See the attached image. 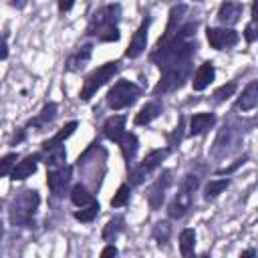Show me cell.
I'll use <instances>...</instances> for the list:
<instances>
[{
  "instance_id": "cell-20",
  "label": "cell",
  "mask_w": 258,
  "mask_h": 258,
  "mask_svg": "<svg viewBox=\"0 0 258 258\" xmlns=\"http://www.w3.org/2000/svg\"><path fill=\"white\" fill-rule=\"evenodd\" d=\"M137 147H139V139H137V135L125 131V135L119 139V149H121L123 159L127 161V167H129V163L135 159V155H137Z\"/></svg>"
},
{
  "instance_id": "cell-11",
  "label": "cell",
  "mask_w": 258,
  "mask_h": 258,
  "mask_svg": "<svg viewBox=\"0 0 258 258\" xmlns=\"http://www.w3.org/2000/svg\"><path fill=\"white\" fill-rule=\"evenodd\" d=\"M191 202H194V189H189V187H185V185L179 183L177 194L173 196V200H171L169 206H167V214H169V218H173V220L183 218V216L189 212Z\"/></svg>"
},
{
  "instance_id": "cell-24",
  "label": "cell",
  "mask_w": 258,
  "mask_h": 258,
  "mask_svg": "<svg viewBox=\"0 0 258 258\" xmlns=\"http://www.w3.org/2000/svg\"><path fill=\"white\" fill-rule=\"evenodd\" d=\"M123 226H125L123 216H113V218L105 224V228H103V240L109 242V244H113V242L117 240V236L123 232Z\"/></svg>"
},
{
  "instance_id": "cell-30",
  "label": "cell",
  "mask_w": 258,
  "mask_h": 258,
  "mask_svg": "<svg viewBox=\"0 0 258 258\" xmlns=\"http://www.w3.org/2000/svg\"><path fill=\"white\" fill-rule=\"evenodd\" d=\"M129 196H131V183H121L115 191V196L111 198V208H123L129 204Z\"/></svg>"
},
{
  "instance_id": "cell-3",
  "label": "cell",
  "mask_w": 258,
  "mask_h": 258,
  "mask_svg": "<svg viewBox=\"0 0 258 258\" xmlns=\"http://www.w3.org/2000/svg\"><path fill=\"white\" fill-rule=\"evenodd\" d=\"M119 71V60H111V62H105L101 67H97L85 81H83V87H81V93H79V99L81 101H89L107 81H111Z\"/></svg>"
},
{
  "instance_id": "cell-33",
  "label": "cell",
  "mask_w": 258,
  "mask_h": 258,
  "mask_svg": "<svg viewBox=\"0 0 258 258\" xmlns=\"http://www.w3.org/2000/svg\"><path fill=\"white\" fill-rule=\"evenodd\" d=\"M16 159H18V153H8V155H4L2 157V161H0V175H10V171L14 169V165H16Z\"/></svg>"
},
{
  "instance_id": "cell-4",
  "label": "cell",
  "mask_w": 258,
  "mask_h": 258,
  "mask_svg": "<svg viewBox=\"0 0 258 258\" xmlns=\"http://www.w3.org/2000/svg\"><path fill=\"white\" fill-rule=\"evenodd\" d=\"M139 95H141V89H139L135 83H131V81H117V83L109 89L105 101H107L109 109L119 111V109L131 107V105L139 99Z\"/></svg>"
},
{
  "instance_id": "cell-1",
  "label": "cell",
  "mask_w": 258,
  "mask_h": 258,
  "mask_svg": "<svg viewBox=\"0 0 258 258\" xmlns=\"http://www.w3.org/2000/svg\"><path fill=\"white\" fill-rule=\"evenodd\" d=\"M119 18H121V6L119 4H105L101 6L89 20L85 34L97 36L101 42H117L119 40Z\"/></svg>"
},
{
  "instance_id": "cell-38",
  "label": "cell",
  "mask_w": 258,
  "mask_h": 258,
  "mask_svg": "<svg viewBox=\"0 0 258 258\" xmlns=\"http://www.w3.org/2000/svg\"><path fill=\"white\" fill-rule=\"evenodd\" d=\"M8 36L4 34V42H2V54H0V58L2 60H6V56H8V40H6Z\"/></svg>"
},
{
  "instance_id": "cell-9",
  "label": "cell",
  "mask_w": 258,
  "mask_h": 258,
  "mask_svg": "<svg viewBox=\"0 0 258 258\" xmlns=\"http://www.w3.org/2000/svg\"><path fill=\"white\" fill-rule=\"evenodd\" d=\"M206 38H208V42H210L212 48H216V50H228V48H232V46L238 44L240 34L234 28H226L224 26V28H208L206 30Z\"/></svg>"
},
{
  "instance_id": "cell-12",
  "label": "cell",
  "mask_w": 258,
  "mask_h": 258,
  "mask_svg": "<svg viewBox=\"0 0 258 258\" xmlns=\"http://www.w3.org/2000/svg\"><path fill=\"white\" fill-rule=\"evenodd\" d=\"M147 30H149V16H145L139 24V28L133 32V38L125 50V56L127 58H137L139 54H143L145 46H147Z\"/></svg>"
},
{
  "instance_id": "cell-18",
  "label": "cell",
  "mask_w": 258,
  "mask_h": 258,
  "mask_svg": "<svg viewBox=\"0 0 258 258\" xmlns=\"http://www.w3.org/2000/svg\"><path fill=\"white\" fill-rule=\"evenodd\" d=\"M103 135L109 141L119 143V139L125 135V117L123 115H111L109 119H105V123H103Z\"/></svg>"
},
{
  "instance_id": "cell-35",
  "label": "cell",
  "mask_w": 258,
  "mask_h": 258,
  "mask_svg": "<svg viewBox=\"0 0 258 258\" xmlns=\"http://www.w3.org/2000/svg\"><path fill=\"white\" fill-rule=\"evenodd\" d=\"M246 159H248V155H242V157H238L234 163H230V165H226V167L218 169V171H216V175H230V173H234L238 167H242V165L246 163Z\"/></svg>"
},
{
  "instance_id": "cell-29",
  "label": "cell",
  "mask_w": 258,
  "mask_h": 258,
  "mask_svg": "<svg viewBox=\"0 0 258 258\" xmlns=\"http://www.w3.org/2000/svg\"><path fill=\"white\" fill-rule=\"evenodd\" d=\"M151 236H153V240L157 242L159 248L165 246L167 240H169V236H171V226H169V222H165V220H163V222H157V224L153 226Z\"/></svg>"
},
{
  "instance_id": "cell-32",
  "label": "cell",
  "mask_w": 258,
  "mask_h": 258,
  "mask_svg": "<svg viewBox=\"0 0 258 258\" xmlns=\"http://www.w3.org/2000/svg\"><path fill=\"white\" fill-rule=\"evenodd\" d=\"M236 83L234 81H230V83H226V85H222V87H218L216 91H214V101L216 103H222V101H226V99H230L232 95H234V91H236Z\"/></svg>"
},
{
  "instance_id": "cell-34",
  "label": "cell",
  "mask_w": 258,
  "mask_h": 258,
  "mask_svg": "<svg viewBox=\"0 0 258 258\" xmlns=\"http://www.w3.org/2000/svg\"><path fill=\"white\" fill-rule=\"evenodd\" d=\"M244 40H246V42L258 40V16H254V18L246 24V28H244Z\"/></svg>"
},
{
  "instance_id": "cell-36",
  "label": "cell",
  "mask_w": 258,
  "mask_h": 258,
  "mask_svg": "<svg viewBox=\"0 0 258 258\" xmlns=\"http://www.w3.org/2000/svg\"><path fill=\"white\" fill-rule=\"evenodd\" d=\"M56 2H58V12H60V14L69 12V10L75 6V0H56Z\"/></svg>"
},
{
  "instance_id": "cell-41",
  "label": "cell",
  "mask_w": 258,
  "mask_h": 258,
  "mask_svg": "<svg viewBox=\"0 0 258 258\" xmlns=\"http://www.w3.org/2000/svg\"><path fill=\"white\" fill-rule=\"evenodd\" d=\"M252 16H258V0H254L252 4Z\"/></svg>"
},
{
  "instance_id": "cell-27",
  "label": "cell",
  "mask_w": 258,
  "mask_h": 258,
  "mask_svg": "<svg viewBox=\"0 0 258 258\" xmlns=\"http://www.w3.org/2000/svg\"><path fill=\"white\" fill-rule=\"evenodd\" d=\"M196 248V232L191 228H185L179 232V252L181 256H191Z\"/></svg>"
},
{
  "instance_id": "cell-15",
  "label": "cell",
  "mask_w": 258,
  "mask_h": 258,
  "mask_svg": "<svg viewBox=\"0 0 258 258\" xmlns=\"http://www.w3.org/2000/svg\"><path fill=\"white\" fill-rule=\"evenodd\" d=\"M214 77H216L214 62H212V60L202 62V64L198 67L196 75H194V81H191L194 91H204V89H208V87H210V83L214 81Z\"/></svg>"
},
{
  "instance_id": "cell-17",
  "label": "cell",
  "mask_w": 258,
  "mask_h": 258,
  "mask_svg": "<svg viewBox=\"0 0 258 258\" xmlns=\"http://www.w3.org/2000/svg\"><path fill=\"white\" fill-rule=\"evenodd\" d=\"M91 54H93V44H83L79 50H75V52L67 58V62H64V71H69V73H77V71L85 69V64L89 62Z\"/></svg>"
},
{
  "instance_id": "cell-13",
  "label": "cell",
  "mask_w": 258,
  "mask_h": 258,
  "mask_svg": "<svg viewBox=\"0 0 258 258\" xmlns=\"http://www.w3.org/2000/svg\"><path fill=\"white\" fill-rule=\"evenodd\" d=\"M242 10H244V6H242L240 2H236V0H226V2H222L220 8H218V20H220L224 26H232V24H236V22L240 20Z\"/></svg>"
},
{
  "instance_id": "cell-19",
  "label": "cell",
  "mask_w": 258,
  "mask_h": 258,
  "mask_svg": "<svg viewBox=\"0 0 258 258\" xmlns=\"http://www.w3.org/2000/svg\"><path fill=\"white\" fill-rule=\"evenodd\" d=\"M214 125H216V115L214 113H196L189 119V135H204Z\"/></svg>"
},
{
  "instance_id": "cell-7",
  "label": "cell",
  "mask_w": 258,
  "mask_h": 258,
  "mask_svg": "<svg viewBox=\"0 0 258 258\" xmlns=\"http://www.w3.org/2000/svg\"><path fill=\"white\" fill-rule=\"evenodd\" d=\"M189 75V67H181V69H167L161 71V79L159 83L153 87V95H165V93H173L175 89H179L183 85V81Z\"/></svg>"
},
{
  "instance_id": "cell-31",
  "label": "cell",
  "mask_w": 258,
  "mask_h": 258,
  "mask_svg": "<svg viewBox=\"0 0 258 258\" xmlns=\"http://www.w3.org/2000/svg\"><path fill=\"white\" fill-rule=\"evenodd\" d=\"M99 210H101L99 202H93V204H89V206L77 210L73 216H75V220H79V222H93V220L99 216Z\"/></svg>"
},
{
  "instance_id": "cell-40",
  "label": "cell",
  "mask_w": 258,
  "mask_h": 258,
  "mask_svg": "<svg viewBox=\"0 0 258 258\" xmlns=\"http://www.w3.org/2000/svg\"><path fill=\"white\" fill-rule=\"evenodd\" d=\"M242 256H256V250L254 248H248V250L242 252Z\"/></svg>"
},
{
  "instance_id": "cell-23",
  "label": "cell",
  "mask_w": 258,
  "mask_h": 258,
  "mask_svg": "<svg viewBox=\"0 0 258 258\" xmlns=\"http://www.w3.org/2000/svg\"><path fill=\"white\" fill-rule=\"evenodd\" d=\"M56 111H58V107H56V103H46L44 107H42V111L34 117V119H30L28 121V125H32V127H38V131H42V127H46L50 121H54V117H56Z\"/></svg>"
},
{
  "instance_id": "cell-6",
  "label": "cell",
  "mask_w": 258,
  "mask_h": 258,
  "mask_svg": "<svg viewBox=\"0 0 258 258\" xmlns=\"http://www.w3.org/2000/svg\"><path fill=\"white\" fill-rule=\"evenodd\" d=\"M242 135H244V131H242L238 125H232V123L224 125V127L220 129L218 137H216L214 155H216V157H226V155H230V153L238 147V143L242 141Z\"/></svg>"
},
{
  "instance_id": "cell-10",
  "label": "cell",
  "mask_w": 258,
  "mask_h": 258,
  "mask_svg": "<svg viewBox=\"0 0 258 258\" xmlns=\"http://www.w3.org/2000/svg\"><path fill=\"white\" fill-rule=\"evenodd\" d=\"M169 185H171V171L169 169H163L161 175H157V179L147 189V202H149V208L151 210H159L161 208Z\"/></svg>"
},
{
  "instance_id": "cell-22",
  "label": "cell",
  "mask_w": 258,
  "mask_h": 258,
  "mask_svg": "<svg viewBox=\"0 0 258 258\" xmlns=\"http://www.w3.org/2000/svg\"><path fill=\"white\" fill-rule=\"evenodd\" d=\"M159 113H161V105H159L157 101H149V103H145V105L139 109V113L135 115V125H149L153 119L159 117Z\"/></svg>"
},
{
  "instance_id": "cell-39",
  "label": "cell",
  "mask_w": 258,
  "mask_h": 258,
  "mask_svg": "<svg viewBox=\"0 0 258 258\" xmlns=\"http://www.w3.org/2000/svg\"><path fill=\"white\" fill-rule=\"evenodd\" d=\"M10 4L16 6V8H24L26 6V0H10Z\"/></svg>"
},
{
  "instance_id": "cell-25",
  "label": "cell",
  "mask_w": 258,
  "mask_h": 258,
  "mask_svg": "<svg viewBox=\"0 0 258 258\" xmlns=\"http://www.w3.org/2000/svg\"><path fill=\"white\" fill-rule=\"evenodd\" d=\"M71 202H73L77 208H85V206L93 204L95 198H93V194H91L83 183H77V185H73V189H71Z\"/></svg>"
},
{
  "instance_id": "cell-28",
  "label": "cell",
  "mask_w": 258,
  "mask_h": 258,
  "mask_svg": "<svg viewBox=\"0 0 258 258\" xmlns=\"http://www.w3.org/2000/svg\"><path fill=\"white\" fill-rule=\"evenodd\" d=\"M228 185H230V179H228V177H222V179H210L208 185H206V189H204V198H206V200H214V198H218Z\"/></svg>"
},
{
  "instance_id": "cell-26",
  "label": "cell",
  "mask_w": 258,
  "mask_h": 258,
  "mask_svg": "<svg viewBox=\"0 0 258 258\" xmlns=\"http://www.w3.org/2000/svg\"><path fill=\"white\" fill-rule=\"evenodd\" d=\"M44 155V163L48 167H58V165H64V159H67V151L62 145H56V147H50L46 151H40Z\"/></svg>"
},
{
  "instance_id": "cell-16",
  "label": "cell",
  "mask_w": 258,
  "mask_h": 258,
  "mask_svg": "<svg viewBox=\"0 0 258 258\" xmlns=\"http://www.w3.org/2000/svg\"><path fill=\"white\" fill-rule=\"evenodd\" d=\"M256 105H258V79L250 81L244 87L242 95L236 99V109L238 111H252Z\"/></svg>"
},
{
  "instance_id": "cell-8",
  "label": "cell",
  "mask_w": 258,
  "mask_h": 258,
  "mask_svg": "<svg viewBox=\"0 0 258 258\" xmlns=\"http://www.w3.org/2000/svg\"><path fill=\"white\" fill-rule=\"evenodd\" d=\"M73 177V167L71 165H58V167H48V175H46V185L50 189V194L54 198L64 196L69 183Z\"/></svg>"
},
{
  "instance_id": "cell-14",
  "label": "cell",
  "mask_w": 258,
  "mask_h": 258,
  "mask_svg": "<svg viewBox=\"0 0 258 258\" xmlns=\"http://www.w3.org/2000/svg\"><path fill=\"white\" fill-rule=\"evenodd\" d=\"M40 155H42V153H30V155H26L22 161H18V163L14 165V169L10 171V177H12L14 181H16V179H26V177H30V175L36 171V165H38Z\"/></svg>"
},
{
  "instance_id": "cell-5",
  "label": "cell",
  "mask_w": 258,
  "mask_h": 258,
  "mask_svg": "<svg viewBox=\"0 0 258 258\" xmlns=\"http://www.w3.org/2000/svg\"><path fill=\"white\" fill-rule=\"evenodd\" d=\"M169 153H171L169 147H161V149H153V151H149V153L139 161V165L133 167V169L129 171V183H131V185H139V183H141L153 169H157V167L161 165V161H163Z\"/></svg>"
},
{
  "instance_id": "cell-2",
  "label": "cell",
  "mask_w": 258,
  "mask_h": 258,
  "mask_svg": "<svg viewBox=\"0 0 258 258\" xmlns=\"http://www.w3.org/2000/svg\"><path fill=\"white\" fill-rule=\"evenodd\" d=\"M40 206V196L36 189H22L18 191L8 208V220L12 226L18 228H32L34 226V216Z\"/></svg>"
},
{
  "instance_id": "cell-21",
  "label": "cell",
  "mask_w": 258,
  "mask_h": 258,
  "mask_svg": "<svg viewBox=\"0 0 258 258\" xmlns=\"http://www.w3.org/2000/svg\"><path fill=\"white\" fill-rule=\"evenodd\" d=\"M79 127V123L77 121H69L64 127H60L50 139H46V141H42V151H46V149H50V147H56V145H62L73 133H75V129Z\"/></svg>"
},
{
  "instance_id": "cell-37",
  "label": "cell",
  "mask_w": 258,
  "mask_h": 258,
  "mask_svg": "<svg viewBox=\"0 0 258 258\" xmlns=\"http://www.w3.org/2000/svg\"><path fill=\"white\" fill-rule=\"evenodd\" d=\"M115 254H117V248H115L113 244L105 246V248H103V252H101V256H103V258H107V256H115Z\"/></svg>"
}]
</instances>
